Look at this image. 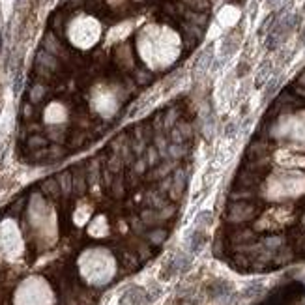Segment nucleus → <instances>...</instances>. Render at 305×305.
Segmentation results:
<instances>
[{
    "label": "nucleus",
    "mask_w": 305,
    "mask_h": 305,
    "mask_svg": "<svg viewBox=\"0 0 305 305\" xmlns=\"http://www.w3.org/2000/svg\"><path fill=\"white\" fill-rule=\"evenodd\" d=\"M258 195L269 200H288V198H298L305 195V172L300 171H285V172H273L266 178L262 189Z\"/></svg>",
    "instance_id": "1"
},
{
    "label": "nucleus",
    "mask_w": 305,
    "mask_h": 305,
    "mask_svg": "<svg viewBox=\"0 0 305 305\" xmlns=\"http://www.w3.org/2000/svg\"><path fill=\"white\" fill-rule=\"evenodd\" d=\"M258 215V206L251 200H231L227 208V221L231 225H244Z\"/></svg>",
    "instance_id": "2"
},
{
    "label": "nucleus",
    "mask_w": 305,
    "mask_h": 305,
    "mask_svg": "<svg viewBox=\"0 0 305 305\" xmlns=\"http://www.w3.org/2000/svg\"><path fill=\"white\" fill-rule=\"evenodd\" d=\"M150 302H152V298L141 287H129L122 296V304L126 305H148Z\"/></svg>",
    "instance_id": "3"
},
{
    "label": "nucleus",
    "mask_w": 305,
    "mask_h": 305,
    "mask_svg": "<svg viewBox=\"0 0 305 305\" xmlns=\"http://www.w3.org/2000/svg\"><path fill=\"white\" fill-rule=\"evenodd\" d=\"M189 266H191V255L183 253V251H178L167 264V275L171 277V275H176V273H182Z\"/></svg>",
    "instance_id": "4"
},
{
    "label": "nucleus",
    "mask_w": 305,
    "mask_h": 305,
    "mask_svg": "<svg viewBox=\"0 0 305 305\" xmlns=\"http://www.w3.org/2000/svg\"><path fill=\"white\" fill-rule=\"evenodd\" d=\"M204 245H206V232L202 231V229H195V231H191L187 234L185 247H187L189 255H198Z\"/></svg>",
    "instance_id": "5"
},
{
    "label": "nucleus",
    "mask_w": 305,
    "mask_h": 305,
    "mask_svg": "<svg viewBox=\"0 0 305 305\" xmlns=\"http://www.w3.org/2000/svg\"><path fill=\"white\" fill-rule=\"evenodd\" d=\"M185 187H187V174L183 169H178L176 172H172V187L169 191V197L174 200H180L182 195L185 193Z\"/></svg>",
    "instance_id": "6"
},
{
    "label": "nucleus",
    "mask_w": 305,
    "mask_h": 305,
    "mask_svg": "<svg viewBox=\"0 0 305 305\" xmlns=\"http://www.w3.org/2000/svg\"><path fill=\"white\" fill-rule=\"evenodd\" d=\"M232 294H234V287L229 281L217 279L208 287V296L214 298V300H225V298H229Z\"/></svg>",
    "instance_id": "7"
},
{
    "label": "nucleus",
    "mask_w": 305,
    "mask_h": 305,
    "mask_svg": "<svg viewBox=\"0 0 305 305\" xmlns=\"http://www.w3.org/2000/svg\"><path fill=\"white\" fill-rule=\"evenodd\" d=\"M144 202L148 204V208H154V210H161V208H165V198L163 195L156 191V189H152V191H148L146 195H144Z\"/></svg>",
    "instance_id": "8"
},
{
    "label": "nucleus",
    "mask_w": 305,
    "mask_h": 305,
    "mask_svg": "<svg viewBox=\"0 0 305 305\" xmlns=\"http://www.w3.org/2000/svg\"><path fill=\"white\" fill-rule=\"evenodd\" d=\"M214 60V45H208L206 51L198 56V60L195 64V70L197 72H206L208 68H210V64Z\"/></svg>",
    "instance_id": "9"
},
{
    "label": "nucleus",
    "mask_w": 305,
    "mask_h": 305,
    "mask_svg": "<svg viewBox=\"0 0 305 305\" xmlns=\"http://www.w3.org/2000/svg\"><path fill=\"white\" fill-rule=\"evenodd\" d=\"M202 135H204V139H206L208 143L214 139V135H215V118H214V114L212 112H206L204 114V120H202Z\"/></svg>",
    "instance_id": "10"
},
{
    "label": "nucleus",
    "mask_w": 305,
    "mask_h": 305,
    "mask_svg": "<svg viewBox=\"0 0 305 305\" xmlns=\"http://www.w3.org/2000/svg\"><path fill=\"white\" fill-rule=\"evenodd\" d=\"M236 49H238V39L234 37V34L225 37L223 47H221V56H223V60H227V58H229V56H231Z\"/></svg>",
    "instance_id": "11"
},
{
    "label": "nucleus",
    "mask_w": 305,
    "mask_h": 305,
    "mask_svg": "<svg viewBox=\"0 0 305 305\" xmlns=\"http://www.w3.org/2000/svg\"><path fill=\"white\" fill-rule=\"evenodd\" d=\"M264 292V285L260 283V281H256V283H251V285H247L242 292L238 294L240 298H255V296H260V294Z\"/></svg>",
    "instance_id": "12"
},
{
    "label": "nucleus",
    "mask_w": 305,
    "mask_h": 305,
    "mask_svg": "<svg viewBox=\"0 0 305 305\" xmlns=\"http://www.w3.org/2000/svg\"><path fill=\"white\" fill-rule=\"evenodd\" d=\"M185 154H187V146H185V144H172V143H169V146H167V159L178 161V159H182Z\"/></svg>",
    "instance_id": "13"
},
{
    "label": "nucleus",
    "mask_w": 305,
    "mask_h": 305,
    "mask_svg": "<svg viewBox=\"0 0 305 305\" xmlns=\"http://www.w3.org/2000/svg\"><path fill=\"white\" fill-rule=\"evenodd\" d=\"M183 4L189 8V12L195 13H208L210 10V0H183Z\"/></svg>",
    "instance_id": "14"
},
{
    "label": "nucleus",
    "mask_w": 305,
    "mask_h": 305,
    "mask_svg": "<svg viewBox=\"0 0 305 305\" xmlns=\"http://www.w3.org/2000/svg\"><path fill=\"white\" fill-rule=\"evenodd\" d=\"M41 189H43V191L51 197H58L62 193L60 183H58L56 178H47V180H43V183H41Z\"/></svg>",
    "instance_id": "15"
},
{
    "label": "nucleus",
    "mask_w": 305,
    "mask_h": 305,
    "mask_svg": "<svg viewBox=\"0 0 305 305\" xmlns=\"http://www.w3.org/2000/svg\"><path fill=\"white\" fill-rule=\"evenodd\" d=\"M56 180H58V183H60L62 193H64V195H70L72 189H73V176H72L70 172H62Z\"/></svg>",
    "instance_id": "16"
},
{
    "label": "nucleus",
    "mask_w": 305,
    "mask_h": 305,
    "mask_svg": "<svg viewBox=\"0 0 305 305\" xmlns=\"http://www.w3.org/2000/svg\"><path fill=\"white\" fill-rule=\"evenodd\" d=\"M269 72H271V64L269 62H264L262 64V68L258 70V73H256V79H255V86H264L266 83H268L269 79Z\"/></svg>",
    "instance_id": "17"
},
{
    "label": "nucleus",
    "mask_w": 305,
    "mask_h": 305,
    "mask_svg": "<svg viewBox=\"0 0 305 305\" xmlns=\"http://www.w3.org/2000/svg\"><path fill=\"white\" fill-rule=\"evenodd\" d=\"M212 219H214L212 212H208V210L200 212V214L197 215V219H195V229H202V231H204L208 225H212Z\"/></svg>",
    "instance_id": "18"
},
{
    "label": "nucleus",
    "mask_w": 305,
    "mask_h": 305,
    "mask_svg": "<svg viewBox=\"0 0 305 305\" xmlns=\"http://www.w3.org/2000/svg\"><path fill=\"white\" fill-rule=\"evenodd\" d=\"M146 238L154 245H159V244H163V242H165V238H167V231H165V229H154V231L148 232Z\"/></svg>",
    "instance_id": "19"
},
{
    "label": "nucleus",
    "mask_w": 305,
    "mask_h": 305,
    "mask_svg": "<svg viewBox=\"0 0 305 305\" xmlns=\"http://www.w3.org/2000/svg\"><path fill=\"white\" fill-rule=\"evenodd\" d=\"M86 187L85 183V176L83 174H77V176H73V189L77 191V193H83Z\"/></svg>",
    "instance_id": "20"
},
{
    "label": "nucleus",
    "mask_w": 305,
    "mask_h": 305,
    "mask_svg": "<svg viewBox=\"0 0 305 305\" xmlns=\"http://www.w3.org/2000/svg\"><path fill=\"white\" fill-rule=\"evenodd\" d=\"M277 86H279V79H271V81H268L266 92H264V94H266V98H268V96H271V94L277 90Z\"/></svg>",
    "instance_id": "21"
},
{
    "label": "nucleus",
    "mask_w": 305,
    "mask_h": 305,
    "mask_svg": "<svg viewBox=\"0 0 305 305\" xmlns=\"http://www.w3.org/2000/svg\"><path fill=\"white\" fill-rule=\"evenodd\" d=\"M236 131H238V124H236V122L227 124V129H225V135H227V137H232V135H236Z\"/></svg>",
    "instance_id": "22"
},
{
    "label": "nucleus",
    "mask_w": 305,
    "mask_h": 305,
    "mask_svg": "<svg viewBox=\"0 0 305 305\" xmlns=\"http://www.w3.org/2000/svg\"><path fill=\"white\" fill-rule=\"evenodd\" d=\"M30 144H32V146H43V144H45V141H43V139H39V137H34V139H30Z\"/></svg>",
    "instance_id": "23"
},
{
    "label": "nucleus",
    "mask_w": 305,
    "mask_h": 305,
    "mask_svg": "<svg viewBox=\"0 0 305 305\" xmlns=\"http://www.w3.org/2000/svg\"><path fill=\"white\" fill-rule=\"evenodd\" d=\"M281 0H266V6H268L269 10H273V8H277L279 6Z\"/></svg>",
    "instance_id": "24"
},
{
    "label": "nucleus",
    "mask_w": 305,
    "mask_h": 305,
    "mask_svg": "<svg viewBox=\"0 0 305 305\" xmlns=\"http://www.w3.org/2000/svg\"><path fill=\"white\" fill-rule=\"evenodd\" d=\"M300 39H302V43H304V45H305V30H304V32H302V37H300Z\"/></svg>",
    "instance_id": "25"
},
{
    "label": "nucleus",
    "mask_w": 305,
    "mask_h": 305,
    "mask_svg": "<svg viewBox=\"0 0 305 305\" xmlns=\"http://www.w3.org/2000/svg\"><path fill=\"white\" fill-rule=\"evenodd\" d=\"M240 2H244V0H240Z\"/></svg>",
    "instance_id": "26"
}]
</instances>
